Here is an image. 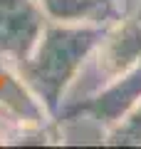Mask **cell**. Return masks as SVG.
Masks as SVG:
<instances>
[{
    "label": "cell",
    "instance_id": "obj_1",
    "mask_svg": "<svg viewBox=\"0 0 141 149\" xmlns=\"http://www.w3.org/2000/svg\"><path fill=\"white\" fill-rule=\"evenodd\" d=\"M104 25L99 22H57L50 20L42 30L40 40L30 50L22 62H17L10 72L22 80L45 100L52 114L59 112L64 92L72 80L87 62L94 50Z\"/></svg>",
    "mask_w": 141,
    "mask_h": 149
},
{
    "label": "cell",
    "instance_id": "obj_2",
    "mask_svg": "<svg viewBox=\"0 0 141 149\" xmlns=\"http://www.w3.org/2000/svg\"><path fill=\"white\" fill-rule=\"evenodd\" d=\"M141 60V3H129L111 22H106L87 62L72 80L59 112H72L92 102L104 87L126 74ZM55 114V117H57Z\"/></svg>",
    "mask_w": 141,
    "mask_h": 149
},
{
    "label": "cell",
    "instance_id": "obj_3",
    "mask_svg": "<svg viewBox=\"0 0 141 149\" xmlns=\"http://www.w3.org/2000/svg\"><path fill=\"white\" fill-rule=\"evenodd\" d=\"M47 22L40 0H0V57L10 70L30 55Z\"/></svg>",
    "mask_w": 141,
    "mask_h": 149
},
{
    "label": "cell",
    "instance_id": "obj_4",
    "mask_svg": "<svg viewBox=\"0 0 141 149\" xmlns=\"http://www.w3.org/2000/svg\"><path fill=\"white\" fill-rule=\"evenodd\" d=\"M106 144H141V100L109 127Z\"/></svg>",
    "mask_w": 141,
    "mask_h": 149
}]
</instances>
